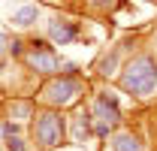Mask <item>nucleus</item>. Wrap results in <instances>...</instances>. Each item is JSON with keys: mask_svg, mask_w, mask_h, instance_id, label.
<instances>
[{"mask_svg": "<svg viewBox=\"0 0 157 151\" xmlns=\"http://www.w3.org/2000/svg\"><path fill=\"white\" fill-rule=\"evenodd\" d=\"M118 91L136 103H148L157 97V55L154 52H133L124 60L115 79Z\"/></svg>", "mask_w": 157, "mask_h": 151, "instance_id": "nucleus-1", "label": "nucleus"}, {"mask_svg": "<svg viewBox=\"0 0 157 151\" xmlns=\"http://www.w3.org/2000/svg\"><path fill=\"white\" fill-rule=\"evenodd\" d=\"M91 97V85L82 76H48L36 88V106H48V109H60V112H73L78 103H85Z\"/></svg>", "mask_w": 157, "mask_h": 151, "instance_id": "nucleus-2", "label": "nucleus"}, {"mask_svg": "<svg viewBox=\"0 0 157 151\" xmlns=\"http://www.w3.org/2000/svg\"><path fill=\"white\" fill-rule=\"evenodd\" d=\"M30 142L36 145V151H58L63 145H70L67 112L48 109V106H36V112L30 118Z\"/></svg>", "mask_w": 157, "mask_h": 151, "instance_id": "nucleus-3", "label": "nucleus"}, {"mask_svg": "<svg viewBox=\"0 0 157 151\" xmlns=\"http://www.w3.org/2000/svg\"><path fill=\"white\" fill-rule=\"evenodd\" d=\"M88 109H91V121H94V139H109L118 127L127 124L124 109H121V100L112 88L106 91H91L88 97Z\"/></svg>", "mask_w": 157, "mask_h": 151, "instance_id": "nucleus-4", "label": "nucleus"}, {"mask_svg": "<svg viewBox=\"0 0 157 151\" xmlns=\"http://www.w3.org/2000/svg\"><path fill=\"white\" fill-rule=\"evenodd\" d=\"M24 64L33 70L36 76L42 79H48V76H58L60 73V60L58 52L52 48V42H45V39H33L27 48H24Z\"/></svg>", "mask_w": 157, "mask_h": 151, "instance_id": "nucleus-5", "label": "nucleus"}, {"mask_svg": "<svg viewBox=\"0 0 157 151\" xmlns=\"http://www.w3.org/2000/svg\"><path fill=\"white\" fill-rule=\"evenodd\" d=\"M82 30H85V21L73 15H52L45 21V37L52 45H73L82 39Z\"/></svg>", "mask_w": 157, "mask_h": 151, "instance_id": "nucleus-6", "label": "nucleus"}, {"mask_svg": "<svg viewBox=\"0 0 157 151\" xmlns=\"http://www.w3.org/2000/svg\"><path fill=\"white\" fill-rule=\"evenodd\" d=\"M67 136H70V145L85 148L91 139H94V121H91V109H88V100L78 103L73 115L67 118Z\"/></svg>", "mask_w": 157, "mask_h": 151, "instance_id": "nucleus-7", "label": "nucleus"}, {"mask_svg": "<svg viewBox=\"0 0 157 151\" xmlns=\"http://www.w3.org/2000/svg\"><path fill=\"white\" fill-rule=\"evenodd\" d=\"M133 52H136V45H133L130 39L112 45V48L97 60V79H103V82H115L118 73H121V67H124V60L133 55Z\"/></svg>", "mask_w": 157, "mask_h": 151, "instance_id": "nucleus-8", "label": "nucleus"}, {"mask_svg": "<svg viewBox=\"0 0 157 151\" xmlns=\"http://www.w3.org/2000/svg\"><path fill=\"white\" fill-rule=\"evenodd\" d=\"M103 151H148V145H145V139L139 136L133 127H118L106 142H103Z\"/></svg>", "mask_w": 157, "mask_h": 151, "instance_id": "nucleus-9", "label": "nucleus"}, {"mask_svg": "<svg viewBox=\"0 0 157 151\" xmlns=\"http://www.w3.org/2000/svg\"><path fill=\"white\" fill-rule=\"evenodd\" d=\"M36 112V100L33 97H24V100H6V106H3V118H9V121H18V124H30V118Z\"/></svg>", "mask_w": 157, "mask_h": 151, "instance_id": "nucleus-10", "label": "nucleus"}, {"mask_svg": "<svg viewBox=\"0 0 157 151\" xmlns=\"http://www.w3.org/2000/svg\"><path fill=\"white\" fill-rule=\"evenodd\" d=\"M42 15V9H39L36 3H24L18 6L12 15H9V24L15 27V30H24V27H30V24H36V18Z\"/></svg>", "mask_w": 157, "mask_h": 151, "instance_id": "nucleus-11", "label": "nucleus"}, {"mask_svg": "<svg viewBox=\"0 0 157 151\" xmlns=\"http://www.w3.org/2000/svg\"><path fill=\"white\" fill-rule=\"evenodd\" d=\"M118 3H121V0H88V9H91L94 15H112L118 9Z\"/></svg>", "mask_w": 157, "mask_h": 151, "instance_id": "nucleus-12", "label": "nucleus"}, {"mask_svg": "<svg viewBox=\"0 0 157 151\" xmlns=\"http://www.w3.org/2000/svg\"><path fill=\"white\" fill-rule=\"evenodd\" d=\"M18 133H21V124H18V121H9V118H3V121H0V136H3V139L18 136Z\"/></svg>", "mask_w": 157, "mask_h": 151, "instance_id": "nucleus-13", "label": "nucleus"}, {"mask_svg": "<svg viewBox=\"0 0 157 151\" xmlns=\"http://www.w3.org/2000/svg\"><path fill=\"white\" fill-rule=\"evenodd\" d=\"M3 148H6V151H30V145L21 139V133H18V136H9V139H3Z\"/></svg>", "mask_w": 157, "mask_h": 151, "instance_id": "nucleus-14", "label": "nucleus"}, {"mask_svg": "<svg viewBox=\"0 0 157 151\" xmlns=\"http://www.w3.org/2000/svg\"><path fill=\"white\" fill-rule=\"evenodd\" d=\"M60 73H63V76H82V67H78V64H70V60H63V64H60Z\"/></svg>", "mask_w": 157, "mask_h": 151, "instance_id": "nucleus-15", "label": "nucleus"}, {"mask_svg": "<svg viewBox=\"0 0 157 151\" xmlns=\"http://www.w3.org/2000/svg\"><path fill=\"white\" fill-rule=\"evenodd\" d=\"M9 55H12V57H24V42H21V39L12 37V42H9Z\"/></svg>", "mask_w": 157, "mask_h": 151, "instance_id": "nucleus-16", "label": "nucleus"}, {"mask_svg": "<svg viewBox=\"0 0 157 151\" xmlns=\"http://www.w3.org/2000/svg\"><path fill=\"white\" fill-rule=\"evenodd\" d=\"M9 42H12V37L6 30H0V52H9Z\"/></svg>", "mask_w": 157, "mask_h": 151, "instance_id": "nucleus-17", "label": "nucleus"}, {"mask_svg": "<svg viewBox=\"0 0 157 151\" xmlns=\"http://www.w3.org/2000/svg\"><path fill=\"white\" fill-rule=\"evenodd\" d=\"M58 151H85V148H78V145H63V148H58Z\"/></svg>", "mask_w": 157, "mask_h": 151, "instance_id": "nucleus-18", "label": "nucleus"}, {"mask_svg": "<svg viewBox=\"0 0 157 151\" xmlns=\"http://www.w3.org/2000/svg\"><path fill=\"white\" fill-rule=\"evenodd\" d=\"M0 73H3V60H0Z\"/></svg>", "mask_w": 157, "mask_h": 151, "instance_id": "nucleus-19", "label": "nucleus"}, {"mask_svg": "<svg viewBox=\"0 0 157 151\" xmlns=\"http://www.w3.org/2000/svg\"><path fill=\"white\" fill-rule=\"evenodd\" d=\"M48 3H58V0H48Z\"/></svg>", "mask_w": 157, "mask_h": 151, "instance_id": "nucleus-20", "label": "nucleus"}, {"mask_svg": "<svg viewBox=\"0 0 157 151\" xmlns=\"http://www.w3.org/2000/svg\"><path fill=\"white\" fill-rule=\"evenodd\" d=\"M0 121H3V115H0Z\"/></svg>", "mask_w": 157, "mask_h": 151, "instance_id": "nucleus-21", "label": "nucleus"}, {"mask_svg": "<svg viewBox=\"0 0 157 151\" xmlns=\"http://www.w3.org/2000/svg\"><path fill=\"white\" fill-rule=\"evenodd\" d=\"M154 124H157V118H154Z\"/></svg>", "mask_w": 157, "mask_h": 151, "instance_id": "nucleus-22", "label": "nucleus"}]
</instances>
